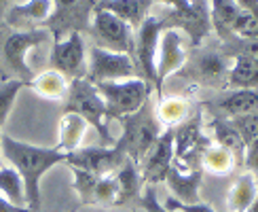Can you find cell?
<instances>
[{"mask_svg":"<svg viewBox=\"0 0 258 212\" xmlns=\"http://www.w3.org/2000/svg\"><path fill=\"white\" fill-rule=\"evenodd\" d=\"M210 146V140L201 134V117L182 123L174 134V157L180 164H186L190 168V159L195 155H203V151Z\"/></svg>","mask_w":258,"mask_h":212,"instance_id":"4fadbf2b","label":"cell"},{"mask_svg":"<svg viewBox=\"0 0 258 212\" xmlns=\"http://www.w3.org/2000/svg\"><path fill=\"white\" fill-rule=\"evenodd\" d=\"M91 32L95 40L100 42V49L114 51V53H127V56L134 53L136 40L132 34V26H127L123 19L108 13V11L95 9Z\"/></svg>","mask_w":258,"mask_h":212,"instance_id":"8992f818","label":"cell"},{"mask_svg":"<svg viewBox=\"0 0 258 212\" xmlns=\"http://www.w3.org/2000/svg\"><path fill=\"white\" fill-rule=\"evenodd\" d=\"M89 123L83 119L77 113H63L61 121H59V142H57V151L61 153H74L77 148H81V142L85 138Z\"/></svg>","mask_w":258,"mask_h":212,"instance_id":"d6986e66","label":"cell"},{"mask_svg":"<svg viewBox=\"0 0 258 212\" xmlns=\"http://www.w3.org/2000/svg\"><path fill=\"white\" fill-rule=\"evenodd\" d=\"M24 87H30V83L21 81V79H9V81L0 83V127L7 123L11 109H13V104H15L17 93Z\"/></svg>","mask_w":258,"mask_h":212,"instance_id":"f546056e","label":"cell"},{"mask_svg":"<svg viewBox=\"0 0 258 212\" xmlns=\"http://www.w3.org/2000/svg\"><path fill=\"white\" fill-rule=\"evenodd\" d=\"M231 89H258V56L243 53L235 58V64L229 70V83Z\"/></svg>","mask_w":258,"mask_h":212,"instance_id":"44dd1931","label":"cell"},{"mask_svg":"<svg viewBox=\"0 0 258 212\" xmlns=\"http://www.w3.org/2000/svg\"><path fill=\"white\" fill-rule=\"evenodd\" d=\"M91 83H114L121 79H136V64L127 53H114L91 47V64L87 70Z\"/></svg>","mask_w":258,"mask_h":212,"instance_id":"ba28073f","label":"cell"},{"mask_svg":"<svg viewBox=\"0 0 258 212\" xmlns=\"http://www.w3.org/2000/svg\"><path fill=\"white\" fill-rule=\"evenodd\" d=\"M250 148H252V151H258V138H256V140L250 144Z\"/></svg>","mask_w":258,"mask_h":212,"instance_id":"b9f144b4","label":"cell"},{"mask_svg":"<svg viewBox=\"0 0 258 212\" xmlns=\"http://www.w3.org/2000/svg\"><path fill=\"white\" fill-rule=\"evenodd\" d=\"M165 208L169 210H176V212H216L210 204H203V201H199V204H182V201L169 197L165 201Z\"/></svg>","mask_w":258,"mask_h":212,"instance_id":"d590c367","label":"cell"},{"mask_svg":"<svg viewBox=\"0 0 258 212\" xmlns=\"http://www.w3.org/2000/svg\"><path fill=\"white\" fill-rule=\"evenodd\" d=\"M212 132H214V138H216V144L227 148V151L233 153L235 162L239 166L245 162V153H248V148H245L241 136L237 134V130L224 119H214L212 121Z\"/></svg>","mask_w":258,"mask_h":212,"instance_id":"603a6c76","label":"cell"},{"mask_svg":"<svg viewBox=\"0 0 258 212\" xmlns=\"http://www.w3.org/2000/svg\"><path fill=\"white\" fill-rule=\"evenodd\" d=\"M72 170V174H74V191L79 193L81 201L83 204H93V193H95V185H98V178L100 176H95L91 172H87V170H81V168H74L70 166Z\"/></svg>","mask_w":258,"mask_h":212,"instance_id":"4dcf8cb0","label":"cell"},{"mask_svg":"<svg viewBox=\"0 0 258 212\" xmlns=\"http://www.w3.org/2000/svg\"><path fill=\"white\" fill-rule=\"evenodd\" d=\"M241 13V7L235 0H212L210 3V17L214 28L218 30V34L224 36V32H229L233 21Z\"/></svg>","mask_w":258,"mask_h":212,"instance_id":"83f0119b","label":"cell"},{"mask_svg":"<svg viewBox=\"0 0 258 212\" xmlns=\"http://www.w3.org/2000/svg\"><path fill=\"white\" fill-rule=\"evenodd\" d=\"M116 121L123 125V136L119 138L116 146H121L123 153L136 164L142 162L144 155L148 153V148L157 142V138L161 134H163L150 100L134 115L119 117Z\"/></svg>","mask_w":258,"mask_h":212,"instance_id":"7a4b0ae2","label":"cell"},{"mask_svg":"<svg viewBox=\"0 0 258 212\" xmlns=\"http://www.w3.org/2000/svg\"><path fill=\"white\" fill-rule=\"evenodd\" d=\"M201 166L212 174L227 176V174L233 172V168L237 166V162H235V157H233L231 151H227V148H222V146L216 144V146H208L206 151H203Z\"/></svg>","mask_w":258,"mask_h":212,"instance_id":"4316f807","label":"cell"},{"mask_svg":"<svg viewBox=\"0 0 258 212\" xmlns=\"http://www.w3.org/2000/svg\"><path fill=\"white\" fill-rule=\"evenodd\" d=\"M243 11H250V13L258 15V0H235Z\"/></svg>","mask_w":258,"mask_h":212,"instance_id":"f35d334b","label":"cell"},{"mask_svg":"<svg viewBox=\"0 0 258 212\" xmlns=\"http://www.w3.org/2000/svg\"><path fill=\"white\" fill-rule=\"evenodd\" d=\"M66 113H77L91 127H95L100 138L106 144H112V136L108 127L104 125L106 119V102L100 95L98 87L85 77V79H74L66 93Z\"/></svg>","mask_w":258,"mask_h":212,"instance_id":"3957f363","label":"cell"},{"mask_svg":"<svg viewBox=\"0 0 258 212\" xmlns=\"http://www.w3.org/2000/svg\"><path fill=\"white\" fill-rule=\"evenodd\" d=\"M28 212H30V210H28Z\"/></svg>","mask_w":258,"mask_h":212,"instance_id":"7dc6e473","label":"cell"},{"mask_svg":"<svg viewBox=\"0 0 258 212\" xmlns=\"http://www.w3.org/2000/svg\"><path fill=\"white\" fill-rule=\"evenodd\" d=\"M218 111L229 119L258 111V89H231L216 102Z\"/></svg>","mask_w":258,"mask_h":212,"instance_id":"ffe728a7","label":"cell"},{"mask_svg":"<svg viewBox=\"0 0 258 212\" xmlns=\"http://www.w3.org/2000/svg\"><path fill=\"white\" fill-rule=\"evenodd\" d=\"M186 62V51L182 47V38L180 34L169 28L161 34V40H159V62H157V91L161 95L163 91V83L169 74H176Z\"/></svg>","mask_w":258,"mask_h":212,"instance_id":"7c38bea8","label":"cell"},{"mask_svg":"<svg viewBox=\"0 0 258 212\" xmlns=\"http://www.w3.org/2000/svg\"><path fill=\"white\" fill-rule=\"evenodd\" d=\"M51 70L61 72L63 77L74 79H85L87 77V64H85V42L79 30L68 34V38L55 40L51 47L49 56Z\"/></svg>","mask_w":258,"mask_h":212,"instance_id":"52a82bcc","label":"cell"},{"mask_svg":"<svg viewBox=\"0 0 258 212\" xmlns=\"http://www.w3.org/2000/svg\"><path fill=\"white\" fill-rule=\"evenodd\" d=\"M245 212H258V195H256V199L252 201V204H250V208L245 210Z\"/></svg>","mask_w":258,"mask_h":212,"instance_id":"60d3db41","label":"cell"},{"mask_svg":"<svg viewBox=\"0 0 258 212\" xmlns=\"http://www.w3.org/2000/svg\"><path fill=\"white\" fill-rule=\"evenodd\" d=\"M0 195L19 208H28L24 180L15 168H0Z\"/></svg>","mask_w":258,"mask_h":212,"instance_id":"484cf974","label":"cell"},{"mask_svg":"<svg viewBox=\"0 0 258 212\" xmlns=\"http://www.w3.org/2000/svg\"><path fill=\"white\" fill-rule=\"evenodd\" d=\"M153 5V0H104L98 5V9H104L108 13L123 19L127 26L140 28L148 17V9Z\"/></svg>","mask_w":258,"mask_h":212,"instance_id":"ac0fdd59","label":"cell"},{"mask_svg":"<svg viewBox=\"0 0 258 212\" xmlns=\"http://www.w3.org/2000/svg\"><path fill=\"white\" fill-rule=\"evenodd\" d=\"M245 166H248L250 174L258 180V151H252V148H248V153H245Z\"/></svg>","mask_w":258,"mask_h":212,"instance_id":"8d00e7d4","label":"cell"},{"mask_svg":"<svg viewBox=\"0 0 258 212\" xmlns=\"http://www.w3.org/2000/svg\"><path fill=\"white\" fill-rule=\"evenodd\" d=\"M0 153L17 170L21 180H24L28 210L38 212L40 210V178L45 176L53 166L66 162L68 155L57 151V148H45V146L21 142L9 134H3Z\"/></svg>","mask_w":258,"mask_h":212,"instance_id":"6da1fadb","label":"cell"},{"mask_svg":"<svg viewBox=\"0 0 258 212\" xmlns=\"http://www.w3.org/2000/svg\"><path fill=\"white\" fill-rule=\"evenodd\" d=\"M116 185H119V199H116V206L127 204L129 199H136L140 195V187H142V174L138 172V164L132 159H125L123 166L116 170Z\"/></svg>","mask_w":258,"mask_h":212,"instance_id":"7402d4cb","label":"cell"},{"mask_svg":"<svg viewBox=\"0 0 258 212\" xmlns=\"http://www.w3.org/2000/svg\"><path fill=\"white\" fill-rule=\"evenodd\" d=\"M68 87H70L68 79L57 70H47V72H42L30 81V89H34L40 98H47V100L66 98Z\"/></svg>","mask_w":258,"mask_h":212,"instance_id":"cb8c5ba5","label":"cell"},{"mask_svg":"<svg viewBox=\"0 0 258 212\" xmlns=\"http://www.w3.org/2000/svg\"><path fill=\"white\" fill-rule=\"evenodd\" d=\"M231 32H235V34H239L243 38H258V15L241 9L237 19L233 21Z\"/></svg>","mask_w":258,"mask_h":212,"instance_id":"836d02e7","label":"cell"},{"mask_svg":"<svg viewBox=\"0 0 258 212\" xmlns=\"http://www.w3.org/2000/svg\"><path fill=\"white\" fill-rule=\"evenodd\" d=\"M161 21H163V19H161ZM169 24L184 28L190 34L192 42L199 45L201 38L206 36L208 30H210V15H208V9H206V5H203V0H197V3H192V0H190L188 7L171 11L169 21H163V26H169Z\"/></svg>","mask_w":258,"mask_h":212,"instance_id":"5bb4252c","label":"cell"},{"mask_svg":"<svg viewBox=\"0 0 258 212\" xmlns=\"http://www.w3.org/2000/svg\"><path fill=\"white\" fill-rule=\"evenodd\" d=\"M229 123L237 130V134L241 136L245 146H250L258 138V111L241 115V117H235V119H229Z\"/></svg>","mask_w":258,"mask_h":212,"instance_id":"d6a6232c","label":"cell"},{"mask_svg":"<svg viewBox=\"0 0 258 212\" xmlns=\"http://www.w3.org/2000/svg\"><path fill=\"white\" fill-rule=\"evenodd\" d=\"M201 178H203L201 170H188V172H182L178 166H171L167 170L163 183L167 185V189L176 195L178 201H182V204H199L201 201V195H199Z\"/></svg>","mask_w":258,"mask_h":212,"instance_id":"2e32d148","label":"cell"},{"mask_svg":"<svg viewBox=\"0 0 258 212\" xmlns=\"http://www.w3.org/2000/svg\"><path fill=\"white\" fill-rule=\"evenodd\" d=\"M70 212H79V208H72V210H70Z\"/></svg>","mask_w":258,"mask_h":212,"instance_id":"ee69618b","label":"cell"},{"mask_svg":"<svg viewBox=\"0 0 258 212\" xmlns=\"http://www.w3.org/2000/svg\"><path fill=\"white\" fill-rule=\"evenodd\" d=\"M229 64L220 53L206 51L192 62V70L188 72L190 79H197L210 87H227L229 83Z\"/></svg>","mask_w":258,"mask_h":212,"instance_id":"9a60e30c","label":"cell"},{"mask_svg":"<svg viewBox=\"0 0 258 212\" xmlns=\"http://www.w3.org/2000/svg\"><path fill=\"white\" fill-rule=\"evenodd\" d=\"M159 3L167 5L171 11H178V9H184V7H188L190 0H159Z\"/></svg>","mask_w":258,"mask_h":212,"instance_id":"ab89813d","label":"cell"},{"mask_svg":"<svg viewBox=\"0 0 258 212\" xmlns=\"http://www.w3.org/2000/svg\"><path fill=\"white\" fill-rule=\"evenodd\" d=\"M106 102V117L119 119L125 115H134L150 100V85L144 79H127L123 83H93Z\"/></svg>","mask_w":258,"mask_h":212,"instance_id":"277c9868","label":"cell"},{"mask_svg":"<svg viewBox=\"0 0 258 212\" xmlns=\"http://www.w3.org/2000/svg\"><path fill=\"white\" fill-rule=\"evenodd\" d=\"M188 113H190V102L184 100L182 95H169V98L161 100L159 104V115L167 123V127L182 123L188 117Z\"/></svg>","mask_w":258,"mask_h":212,"instance_id":"f1b7e54d","label":"cell"},{"mask_svg":"<svg viewBox=\"0 0 258 212\" xmlns=\"http://www.w3.org/2000/svg\"><path fill=\"white\" fill-rule=\"evenodd\" d=\"M163 21L159 17L148 15L144 19V24L138 28V36H136V45H134V53L136 60L140 64V70L144 74V81H157V47L161 34H163Z\"/></svg>","mask_w":258,"mask_h":212,"instance_id":"30bf717a","label":"cell"},{"mask_svg":"<svg viewBox=\"0 0 258 212\" xmlns=\"http://www.w3.org/2000/svg\"><path fill=\"white\" fill-rule=\"evenodd\" d=\"M0 144H3V134H0Z\"/></svg>","mask_w":258,"mask_h":212,"instance_id":"f6af8a7d","label":"cell"},{"mask_svg":"<svg viewBox=\"0 0 258 212\" xmlns=\"http://www.w3.org/2000/svg\"><path fill=\"white\" fill-rule=\"evenodd\" d=\"M100 3H104V0H98V5H100Z\"/></svg>","mask_w":258,"mask_h":212,"instance_id":"bcb514c9","label":"cell"},{"mask_svg":"<svg viewBox=\"0 0 258 212\" xmlns=\"http://www.w3.org/2000/svg\"><path fill=\"white\" fill-rule=\"evenodd\" d=\"M53 0H28L26 5H17L7 11L5 21L13 30H32L28 26L42 24L53 15Z\"/></svg>","mask_w":258,"mask_h":212,"instance_id":"e0dca14e","label":"cell"},{"mask_svg":"<svg viewBox=\"0 0 258 212\" xmlns=\"http://www.w3.org/2000/svg\"><path fill=\"white\" fill-rule=\"evenodd\" d=\"M116 199H119V185H116V178L112 174H106L98 178V185H95V193H93V204L100 206H116Z\"/></svg>","mask_w":258,"mask_h":212,"instance_id":"1f68e13d","label":"cell"},{"mask_svg":"<svg viewBox=\"0 0 258 212\" xmlns=\"http://www.w3.org/2000/svg\"><path fill=\"white\" fill-rule=\"evenodd\" d=\"M127 159V155L123 153L121 146H87V148H77L74 153H70L66 157L68 166L87 170V172L95 174V176H106L112 174L114 170H119L123 166V162Z\"/></svg>","mask_w":258,"mask_h":212,"instance_id":"9c48e42d","label":"cell"},{"mask_svg":"<svg viewBox=\"0 0 258 212\" xmlns=\"http://www.w3.org/2000/svg\"><path fill=\"white\" fill-rule=\"evenodd\" d=\"M49 40V30L45 28H32V30H11L0 38V56H3L5 64L17 74L21 81H32V74L26 56L30 49H34L42 42Z\"/></svg>","mask_w":258,"mask_h":212,"instance_id":"5b68a950","label":"cell"},{"mask_svg":"<svg viewBox=\"0 0 258 212\" xmlns=\"http://www.w3.org/2000/svg\"><path fill=\"white\" fill-rule=\"evenodd\" d=\"M258 189H256V178L248 172L241 174L237 180L233 183L229 191V210L231 212H245L250 208V204L256 199Z\"/></svg>","mask_w":258,"mask_h":212,"instance_id":"d4e9b609","label":"cell"},{"mask_svg":"<svg viewBox=\"0 0 258 212\" xmlns=\"http://www.w3.org/2000/svg\"><path fill=\"white\" fill-rule=\"evenodd\" d=\"M0 212H28V208H19L15 204H11L7 197L0 195Z\"/></svg>","mask_w":258,"mask_h":212,"instance_id":"74e56055","label":"cell"},{"mask_svg":"<svg viewBox=\"0 0 258 212\" xmlns=\"http://www.w3.org/2000/svg\"><path fill=\"white\" fill-rule=\"evenodd\" d=\"M174 127H165L163 134L157 138V142L148 148L142 159V180L146 183H163L167 170L171 168L174 159Z\"/></svg>","mask_w":258,"mask_h":212,"instance_id":"8fae6325","label":"cell"},{"mask_svg":"<svg viewBox=\"0 0 258 212\" xmlns=\"http://www.w3.org/2000/svg\"><path fill=\"white\" fill-rule=\"evenodd\" d=\"M140 206H142L146 212H176V210H169L165 208L163 204H159L157 201V193H155V187H146L144 191V195L140 197Z\"/></svg>","mask_w":258,"mask_h":212,"instance_id":"e575fe53","label":"cell"},{"mask_svg":"<svg viewBox=\"0 0 258 212\" xmlns=\"http://www.w3.org/2000/svg\"><path fill=\"white\" fill-rule=\"evenodd\" d=\"M7 3H9V0H0V13H3V9H5Z\"/></svg>","mask_w":258,"mask_h":212,"instance_id":"7bdbcfd3","label":"cell"}]
</instances>
